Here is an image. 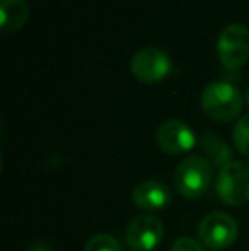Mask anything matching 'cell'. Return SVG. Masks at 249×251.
<instances>
[{
    "mask_svg": "<svg viewBox=\"0 0 249 251\" xmlns=\"http://www.w3.org/2000/svg\"><path fill=\"white\" fill-rule=\"evenodd\" d=\"M232 139L236 149L243 155L249 157V115L243 116L239 122L236 123L232 130Z\"/></svg>",
    "mask_w": 249,
    "mask_h": 251,
    "instance_id": "cell-12",
    "label": "cell"
},
{
    "mask_svg": "<svg viewBox=\"0 0 249 251\" xmlns=\"http://www.w3.org/2000/svg\"><path fill=\"white\" fill-rule=\"evenodd\" d=\"M169 251H205V250H203V246L200 245L196 239L183 236V238H178L176 241L173 243Z\"/></svg>",
    "mask_w": 249,
    "mask_h": 251,
    "instance_id": "cell-14",
    "label": "cell"
},
{
    "mask_svg": "<svg viewBox=\"0 0 249 251\" xmlns=\"http://www.w3.org/2000/svg\"><path fill=\"white\" fill-rule=\"evenodd\" d=\"M171 199H173V193H171L169 186L157 181V179H149V181L138 183L132 192L133 203L140 210L145 212L164 210L171 203Z\"/></svg>",
    "mask_w": 249,
    "mask_h": 251,
    "instance_id": "cell-9",
    "label": "cell"
},
{
    "mask_svg": "<svg viewBox=\"0 0 249 251\" xmlns=\"http://www.w3.org/2000/svg\"><path fill=\"white\" fill-rule=\"evenodd\" d=\"M244 101L246 98L243 96V93L236 86L224 80L210 82L200 98L203 113L213 122L220 123L232 122L234 118H237L243 111Z\"/></svg>",
    "mask_w": 249,
    "mask_h": 251,
    "instance_id": "cell-1",
    "label": "cell"
},
{
    "mask_svg": "<svg viewBox=\"0 0 249 251\" xmlns=\"http://www.w3.org/2000/svg\"><path fill=\"white\" fill-rule=\"evenodd\" d=\"M26 251H55V250L51 248L50 245H46V243L38 241V243H34V245H31Z\"/></svg>",
    "mask_w": 249,
    "mask_h": 251,
    "instance_id": "cell-15",
    "label": "cell"
},
{
    "mask_svg": "<svg viewBox=\"0 0 249 251\" xmlns=\"http://www.w3.org/2000/svg\"><path fill=\"white\" fill-rule=\"evenodd\" d=\"M215 188L224 203L232 207L249 203V161H230L220 168Z\"/></svg>",
    "mask_w": 249,
    "mask_h": 251,
    "instance_id": "cell-3",
    "label": "cell"
},
{
    "mask_svg": "<svg viewBox=\"0 0 249 251\" xmlns=\"http://www.w3.org/2000/svg\"><path fill=\"white\" fill-rule=\"evenodd\" d=\"M239 227L234 217L224 212H212L205 215L198 226V236L208 250L220 251L232 246L237 239Z\"/></svg>",
    "mask_w": 249,
    "mask_h": 251,
    "instance_id": "cell-5",
    "label": "cell"
},
{
    "mask_svg": "<svg viewBox=\"0 0 249 251\" xmlns=\"http://www.w3.org/2000/svg\"><path fill=\"white\" fill-rule=\"evenodd\" d=\"M84 251H121V246L116 238L110 234H96L86 243Z\"/></svg>",
    "mask_w": 249,
    "mask_h": 251,
    "instance_id": "cell-13",
    "label": "cell"
},
{
    "mask_svg": "<svg viewBox=\"0 0 249 251\" xmlns=\"http://www.w3.org/2000/svg\"><path fill=\"white\" fill-rule=\"evenodd\" d=\"M212 183V162L202 155H189L178 164L174 185L183 199H200Z\"/></svg>",
    "mask_w": 249,
    "mask_h": 251,
    "instance_id": "cell-2",
    "label": "cell"
},
{
    "mask_svg": "<svg viewBox=\"0 0 249 251\" xmlns=\"http://www.w3.org/2000/svg\"><path fill=\"white\" fill-rule=\"evenodd\" d=\"M130 70L133 77L140 82L145 84H157L164 80L173 70V62L169 55L157 47H145L140 48L130 62Z\"/></svg>",
    "mask_w": 249,
    "mask_h": 251,
    "instance_id": "cell-4",
    "label": "cell"
},
{
    "mask_svg": "<svg viewBox=\"0 0 249 251\" xmlns=\"http://www.w3.org/2000/svg\"><path fill=\"white\" fill-rule=\"evenodd\" d=\"M203 149L210 154V157L217 162V164H222V168L230 162V152L229 147L222 142V139H217L212 133H206L203 137Z\"/></svg>",
    "mask_w": 249,
    "mask_h": 251,
    "instance_id": "cell-11",
    "label": "cell"
},
{
    "mask_svg": "<svg viewBox=\"0 0 249 251\" xmlns=\"http://www.w3.org/2000/svg\"><path fill=\"white\" fill-rule=\"evenodd\" d=\"M157 146L169 155L188 154L196 146V135L184 122L169 120L164 122L156 132Z\"/></svg>",
    "mask_w": 249,
    "mask_h": 251,
    "instance_id": "cell-8",
    "label": "cell"
},
{
    "mask_svg": "<svg viewBox=\"0 0 249 251\" xmlns=\"http://www.w3.org/2000/svg\"><path fill=\"white\" fill-rule=\"evenodd\" d=\"M29 19L26 0H0V27L3 33H16Z\"/></svg>",
    "mask_w": 249,
    "mask_h": 251,
    "instance_id": "cell-10",
    "label": "cell"
},
{
    "mask_svg": "<svg viewBox=\"0 0 249 251\" xmlns=\"http://www.w3.org/2000/svg\"><path fill=\"white\" fill-rule=\"evenodd\" d=\"M164 224L156 215H136L125 232L126 245L132 251H154L164 239Z\"/></svg>",
    "mask_w": 249,
    "mask_h": 251,
    "instance_id": "cell-7",
    "label": "cell"
},
{
    "mask_svg": "<svg viewBox=\"0 0 249 251\" xmlns=\"http://www.w3.org/2000/svg\"><path fill=\"white\" fill-rule=\"evenodd\" d=\"M217 55L227 69H237L249 60V27L244 24H229L219 34Z\"/></svg>",
    "mask_w": 249,
    "mask_h": 251,
    "instance_id": "cell-6",
    "label": "cell"
},
{
    "mask_svg": "<svg viewBox=\"0 0 249 251\" xmlns=\"http://www.w3.org/2000/svg\"><path fill=\"white\" fill-rule=\"evenodd\" d=\"M246 104H248V108H249V89L246 91Z\"/></svg>",
    "mask_w": 249,
    "mask_h": 251,
    "instance_id": "cell-16",
    "label": "cell"
}]
</instances>
